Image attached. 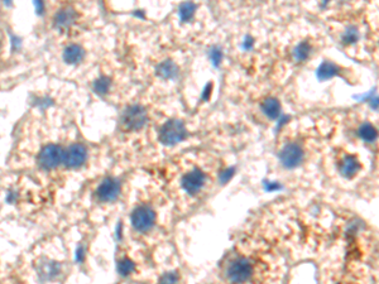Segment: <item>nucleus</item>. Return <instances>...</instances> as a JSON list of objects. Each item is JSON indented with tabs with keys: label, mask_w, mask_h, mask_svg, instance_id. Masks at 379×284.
Wrapping results in <instances>:
<instances>
[{
	"label": "nucleus",
	"mask_w": 379,
	"mask_h": 284,
	"mask_svg": "<svg viewBox=\"0 0 379 284\" xmlns=\"http://www.w3.org/2000/svg\"><path fill=\"white\" fill-rule=\"evenodd\" d=\"M311 53V46L308 43H301L295 48L294 58L297 62H302V61L307 60V57Z\"/></svg>",
	"instance_id": "18"
},
{
	"label": "nucleus",
	"mask_w": 379,
	"mask_h": 284,
	"mask_svg": "<svg viewBox=\"0 0 379 284\" xmlns=\"http://www.w3.org/2000/svg\"><path fill=\"white\" fill-rule=\"evenodd\" d=\"M87 159V149L84 144L75 143L70 146L63 155V163L70 168L81 167Z\"/></svg>",
	"instance_id": "7"
},
{
	"label": "nucleus",
	"mask_w": 379,
	"mask_h": 284,
	"mask_svg": "<svg viewBox=\"0 0 379 284\" xmlns=\"http://www.w3.org/2000/svg\"><path fill=\"white\" fill-rule=\"evenodd\" d=\"M63 155H65V150L60 145L48 144L41 150L38 162L44 170H53L61 163H63Z\"/></svg>",
	"instance_id": "3"
},
{
	"label": "nucleus",
	"mask_w": 379,
	"mask_h": 284,
	"mask_svg": "<svg viewBox=\"0 0 379 284\" xmlns=\"http://www.w3.org/2000/svg\"><path fill=\"white\" fill-rule=\"evenodd\" d=\"M84 57H85V51L79 44H71L63 52V60H65V62L70 63V65L81 62Z\"/></svg>",
	"instance_id": "12"
},
{
	"label": "nucleus",
	"mask_w": 379,
	"mask_h": 284,
	"mask_svg": "<svg viewBox=\"0 0 379 284\" xmlns=\"http://www.w3.org/2000/svg\"><path fill=\"white\" fill-rule=\"evenodd\" d=\"M156 213L149 206H139L131 213V225L139 233H146L153 227Z\"/></svg>",
	"instance_id": "4"
},
{
	"label": "nucleus",
	"mask_w": 379,
	"mask_h": 284,
	"mask_svg": "<svg viewBox=\"0 0 379 284\" xmlns=\"http://www.w3.org/2000/svg\"><path fill=\"white\" fill-rule=\"evenodd\" d=\"M228 278L231 283L242 284L249 281L253 274V265L251 260L245 258H238L229 265Z\"/></svg>",
	"instance_id": "2"
},
{
	"label": "nucleus",
	"mask_w": 379,
	"mask_h": 284,
	"mask_svg": "<svg viewBox=\"0 0 379 284\" xmlns=\"http://www.w3.org/2000/svg\"><path fill=\"white\" fill-rule=\"evenodd\" d=\"M358 134L363 141L368 142V143H372L377 139V129L371 123L362 124L359 130H358Z\"/></svg>",
	"instance_id": "17"
},
{
	"label": "nucleus",
	"mask_w": 379,
	"mask_h": 284,
	"mask_svg": "<svg viewBox=\"0 0 379 284\" xmlns=\"http://www.w3.org/2000/svg\"><path fill=\"white\" fill-rule=\"evenodd\" d=\"M282 164L287 168H295L298 166L303 159V150L298 144H287L280 154Z\"/></svg>",
	"instance_id": "9"
},
{
	"label": "nucleus",
	"mask_w": 379,
	"mask_h": 284,
	"mask_svg": "<svg viewBox=\"0 0 379 284\" xmlns=\"http://www.w3.org/2000/svg\"><path fill=\"white\" fill-rule=\"evenodd\" d=\"M234 176V168H228L226 171H224V172L221 173V176H220V182L221 183H226V182L230 181V178Z\"/></svg>",
	"instance_id": "24"
},
{
	"label": "nucleus",
	"mask_w": 379,
	"mask_h": 284,
	"mask_svg": "<svg viewBox=\"0 0 379 284\" xmlns=\"http://www.w3.org/2000/svg\"><path fill=\"white\" fill-rule=\"evenodd\" d=\"M178 283V276L177 273L169 272L163 274L162 278H161L160 284H177Z\"/></svg>",
	"instance_id": "23"
},
{
	"label": "nucleus",
	"mask_w": 379,
	"mask_h": 284,
	"mask_svg": "<svg viewBox=\"0 0 379 284\" xmlns=\"http://www.w3.org/2000/svg\"><path fill=\"white\" fill-rule=\"evenodd\" d=\"M158 75L162 76L163 78H174L178 75V67L176 66V63H173L172 61H165L157 67Z\"/></svg>",
	"instance_id": "14"
},
{
	"label": "nucleus",
	"mask_w": 379,
	"mask_h": 284,
	"mask_svg": "<svg viewBox=\"0 0 379 284\" xmlns=\"http://www.w3.org/2000/svg\"><path fill=\"white\" fill-rule=\"evenodd\" d=\"M134 263L130 260L129 258H124L122 261H120L119 264H118V270H119V273L122 274V276L126 277L129 276V274H131V273L134 272Z\"/></svg>",
	"instance_id": "21"
},
{
	"label": "nucleus",
	"mask_w": 379,
	"mask_h": 284,
	"mask_svg": "<svg viewBox=\"0 0 379 284\" xmlns=\"http://www.w3.org/2000/svg\"><path fill=\"white\" fill-rule=\"evenodd\" d=\"M340 73V69L331 62H324L317 71V76L320 80H328Z\"/></svg>",
	"instance_id": "15"
},
{
	"label": "nucleus",
	"mask_w": 379,
	"mask_h": 284,
	"mask_svg": "<svg viewBox=\"0 0 379 284\" xmlns=\"http://www.w3.org/2000/svg\"><path fill=\"white\" fill-rule=\"evenodd\" d=\"M148 120L146 109L140 105H131L126 111L123 112L122 121L123 124L130 130L142 129Z\"/></svg>",
	"instance_id": "5"
},
{
	"label": "nucleus",
	"mask_w": 379,
	"mask_h": 284,
	"mask_svg": "<svg viewBox=\"0 0 379 284\" xmlns=\"http://www.w3.org/2000/svg\"><path fill=\"white\" fill-rule=\"evenodd\" d=\"M360 170H362V164L354 155H345L339 164L340 173L346 178H353L359 173Z\"/></svg>",
	"instance_id": "10"
},
{
	"label": "nucleus",
	"mask_w": 379,
	"mask_h": 284,
	"mask_svg": "<svg viewBox=\"0 0 379 284\" xmlns=\"http://www.w3.org/2000/svg\"><path fill=\"white\" fill-rule=\"evenodd\" d=\"M206 183V175L199 168H195V170L190 171V172L186 173L182 177V188L185 189L186 192L190 193V195H195V193L200 192L201 188L205 186Z\"/></svg>",
	"instance_id": "6"
},
{
	"label": "nucleus",
	"mask_w": 379,
	"mask_h": 284,
	"mask_svg": "<svg viewBox=\"0 0 379 284\" xmlns=\"http://www.w3.org/2000/svg\"><path fill=\"white\" fill-rule=\"evenodd\" d=\"M120 195V183L114 178H105L99 184L96 191V196L100 201L113 202Z\"/></svg>",
	"instance_id": "8"
},
{
	"label": "nucleus",
	"mask_w": 379,
	"mask_h": 284,
	"mask_svg": "<svg viewBox=\"0 0 379 284\" xmlns=\"http://www.w3.org/2000/svg\"><path fill=\"white\" fill-rule=\"evenodd\" d=\"M187 137V130H186L185 124L181 120H169L162 126L160 132V141L165 145H174L185 141Z\"/></svg>",
	"instance_id": "1"
},
{
	"label": "nucleus",
	"mask_w": 379,
	"mask_h": 284,
	"mask_svg": "<svg viewBox=\"0 0 379 284\" xmlns=\"http://www.w3.org/2000/svg\"><path fill=\"white\" fill-rule=\"evenodd\" d=\"M196 5L192 3H183L180 5V18L182 22H188L191 20L195 15Z\"/></svg>",
	"instance_id": "19"
},
{
	"label": "nucleus",
	"mask_w": 379,
	"mask_h": 284,
	"mask_svg": "<svg viewBox=\"0 0 379 284\" xmlns=\"http://www.w3.org/2000/svg\"><path fill=\"white\" fill-rule=\"evenodd\" d=\"M211 60H212V62H214L215 65L217 66V65H219V63L221 62V60H222L221 51H220V49H217V48L212 49V51H211Z\"/></svg>",
	"instance_id": "25"
},
{
	"label": "nucleus",
	"mask_w": 379,
	"mask_h": 284,
	"mask_svg": "<svg viewBox=\"0 0 379 284\" xmlns=\"http://www.w3.org/2000/svg\"><path fill=\"white\" fill-rule=\"evenodd\" d=\"M77 14L75 12L74 9L71 6H66V8H62L60 12L56 14L54 17V24L58 27V28H67L71 24L75 23V20H76Z\"/></svg>",
	"instance_id": "11"
},
{
	"label": "nucleus",
	"mask_w": 379,
	"mask_h": 284,
	"mask_svg": "<svg viewBox=\"0 0 379 284\" xmlns=\"http://www.w3.org/2000/svg\"><path fill=\"white\" fill-rule=\"evenodd\" d=\"M109 87H110V80L108 77L99 78L94 83L95 91L99 92V94H106L109 91Z\"/></svg>",
	"instance_id": "22"
},
{
	"label": "nucleus",
	"mask_w": 379,
	"mask_h": 284,
	"mask_svg": "<svg viewBox=\"0 0 379 284\" xmlns=\"http://www.w3.org/2000/svg\"><path fill=\"white\" fill-rule=\"evenodd\" d=\"M60 274V265L56 263H44L42 267L40 268V276L42 277L44 281H52Z\"/></svg>",
	"instance_id": "16"
},
{
	"label": "nucleus",
	"mask_w": 379,
	"mask_h": 284,
	"mask_svg": "<svg viewBox=\"0 0 379 284\" xmlns=\"http://www.w3.org/2000/svg\"><path fill=\"white\" fill-rule=\"evenodd\" d=\"M358 39H359V32L355 27H349L342 35V42L346 44L355 43V42H358Z\"/></svg>",
	"instance_id": "20"
},
{
	"label": "nucleus",
	"mask_w": 379,
	"mask_h": 284,
	"mask_svg": "<svg viewBox=\"0 0 379 284\" xmlns=\"http://www.w3.org/2000/svg\"><path fill=\"white\" fill-rule=\"evenodd\" d=\"M262 110L268 118L276 119L278 118V115L281 112V104L280 101L274 98L265 99L262 104Z\"/></svg>",
	"instance_id": "13"
}]
</instances>
